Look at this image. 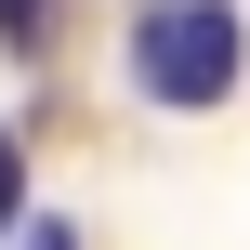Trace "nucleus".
Segmentation results:
<instances>
[{
    "label": "nucleus",
    "mask_w": 250,
    "mask_h": 250,
    "mask_svg": "<svg viewBox=\"0 0 250 250\" xmlns=\"http://www.w3.org/2000/svg\"><path fill=\"white\" fill-rule=\"evenodd\" d=\"M145 13H158V0H145Z\"/></svg>",
    "instance_id": "obj_5"
},
{
    "label": "nucleus",
    "mask_w": 250,
    "mask_h": 250,
    "mask_svg": "<svg viewBox=\"0 0 250 250\" xmlns=\"http://www.w3.org/2000/svg\"><path fill=\"white\" fill-rule=\"evenodd\" d=\"M13 224H26V145L0 132V237H13Z\"/></svg>",
    "instance_id": "obj_3"
},
{
    "label": "nucleus",
    "mask_w": 250,
    "mask_h": 250,
    "mask_svg": "<svg viewBox=\"0 0 250 250\" xmlns=\"http://www.w3.org/2000/svg\"><path fill=\"white\" fill-rule=\"evenodd\" d=\"M26 250H79V237H66V224H40V237H26Z\"/></svg>",
    "instance_id": "obj_4"
},
{
    "label": "nucleus",
    "mask_w": 250,
    "mask_h": 250,
    "mask_svg": "<svg viewBox=\"0 0 250 250\" xmlns=\"http://www.w3.org/2000/svg\"><path fill=\"white\" fill-rule=\"evenodd\" d=\"M0 40H13V53H40V40H53V0H0Z\"/></svg>",
    "instance_id": "obj_2"
},
{
    "label": "nucleus",
    "mask_w": 250,
    "mask_h": 250,
    "mask_svg": "<svg viewBox=\"0 0 250 250\" xmlns=\"http://www.w3.org/2000/svg\"><path fill=\"white\" fill-rule=\"evenodd\" d=\"M237 66H250V26L224 0H158V13L132 26V79H145L158 105H224Z\"/></svg>",
    "instance_id": "obj_1"
}]
</instances>
